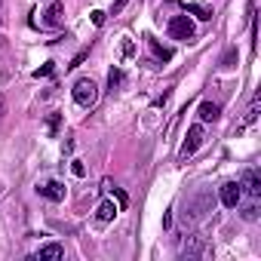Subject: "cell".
<instances>
[{
	"label": "cell",
	"mask_w": 261,
	"mask_h": 261,
	"mask_svg": "<svg viewBox=\"0 0 261 261\" xmlns=\"http://www.w3.org/2000/svg\"><path fill=\"white\" fill-rule=\"evenodd\" d=\"M95 98H98V86H95L89 77H80V80L74 83V101H77L80 108H92Z\"/></svg>",
	"instance_id": "cell-1"
},
{
	"label": "cell",
	"mask_w": 261,
	"mask_h": 261,
	"mask_svg": "<svg viewBox=\"0 0 261 261\" xmlns=\"http://www.w3.org/2000/svg\"><path fill=\"white\" fill-rule=\"evenodd\" d=\"M169 37L172 40H194V22L188 16H172L169 19Z\"/></svg>",
	"instance_id": "cell-2"
},
{
	"label": "cell",
	"mask_w": 261,
	"mask_h": 261,
	"mask_svg": "<svg viewBox=\"0 0 261 261\" xmlns=\"http://www.w3.org/2000/svg\"><path fill=\"white\" fill-rule=\"evenodd\" d=\"M200 145H203V126L197 123V126L188 129V139H185V145H181V160L194 157V154L200 151Z\"/></svg>",
	"instance_id": "cell-3"
},
{
	"label": "cell",
	"mask_w": 261,
	"mask_h": 261,
	"mask_svg": "<svg viewBox=\"0 0 261 261\" xmlns=\"http://www.w3.org/2000/svg\"><path fill=\"white\" fill-rule=\"evenodd\" d=\"M240 200H243V188H240V181H224V185H221V206L237 209Z\"/></svg>",
	"instance_id": "cell-4"
},
{
	"label": "cell",
	"mask_w": 261,
	"mask_h": 261,
	"mask_svg": "<svg viewBox=\"0 0 261 261\" xmlns=\"http://www.w3.org/2000/svg\"><path fill=\"white\" fill-rule=\"evenodd\" d=\"M240 188H246V194H249L252 200H258V197H261V175H258V169H246Z\"/></svg>",
	"instance_id": "cell-5"
},
{
	"label": "cell",
	"mask_w": 261,
	"mask_h": 261,
	"mask_svg": "<svg viewBox=\"0 0 261 261\" xmlns=\"http://www.w3.org/2000/svg\"><path fill=\"white\" fill-rule=\"evenodd\" d=\"M40 191V197H46V200H53V203H62L65 200V185L62 181H46L43 188H37Z\"/></svg>",
	"instance_id": "cell-6"
},
{
	"label": "cell",
	"mask_w": 261,
	"mask_h": 261,
	"mask_svg": "<svg viewBox=\"0 0 261 261\" xmlns=\"http://www.w3.org/2000/svg\"><path fill=\"white\" fill-rule=\"evenodd\" d=\"M117 206H114V200H105V203H98V209H95V221L98 224H111L114 218H117Z\"/></svg>",
	"instance_id": "cell-7"
},
{
	"label": "cell",
	"mask_w": 261,
	"mask_h": 261,
	"mask_svg": "<svg viewBox=\"0 0 261 261\" xmlns=\"http://www.w3.org/2000/svg\"><path fill=\"white\" fill-rule=\"evenodd\" d=\"M37 258L40 261H59V258H65V246L62 243H46V246H40Z\"/></svg>",
	"instance_id": "cell-8"
},
{
	"label": "cell",
	"mask_w": 261,
	"mask_h": 261,
	"mask_svg": "<svg viewBox=\"0 0 261 261\" xmlns=\"http://www.w3.org/2000/svg\"><path fill=\"white\" fill-rule=\"evenodd\" d=\"M218 114H221V108H218L215 101H203V105H200V111H197V117H200L203 123H215V120H218Z\"/></svg>",
	"instance_id": "cell-9"
},
{
	"label": "cell",
	"mask_w": 261,
	"mask_h": 261,
	"mask_svg": "<svg viewBox=\"0 0 261 261\" xmlns=\"http://www.w3.org/2000/svg\"><path fill=\"white\" fill-rule=\"evenodd\" d=\"M188 13H194L200 22H209L212 19V7L209 4H188Z\"/></svg>",
	"instance_id": "cell-10"
},
{
	"label": "cell",
	"mask_w": 261,
	"mask_h": 261,
	"mask_svg": "<svg viewBox=\"0 0 261 261\" xmlns=\"http://www.w3.org/2000/svg\"><path fill=\"white\" fill-rule=\"evenodd\" d=\"M62 13H65V7H62V4H53V7L43 13V16H46V25H53V28L62 25Z\"/></svg>",
	"instance_id": "cell-11"
},
{
	"label": "cell",
	"mask_w": 261,
	"mask_h": 261,
	"mask_svg": "<svg viewBox=\"0 0 261 261\" xmlns=\"http://www.w3.org/2000/svg\"><path fill=\"white\" fill-rule=\"evenodd\" d=\"M151 49H154V56H157L160 62H169V59H172V49H166V46H160L157 40H151Z\"/></svg>",
	"instance_id": "cell-12"
},
{
	"label": "cell",
	"mask_w": 261,
	"mask_h": 261,
	"mask_svg": "<svg viewBox=\"0 0 261 261\" xmlns=\"http://www.w3.org/2000/svg\"><path fill=\"white\" fill-rule=\"evenodd\" d=\"M120 83H123V71H120V68H111V74H108V86L117 89Z\"/></svg>",
	"instance_id": "cell-13"
},
{
	"label": "cell",
	"mask_w": 261,
	"mask_h": 261,
	"mask_svg": "<svg viewBox=\"0 0 261 261\" xmlns=\"http://www.w3.org/2000/svg\"><path fill=\"white\" fill-rule=\"evenodd\" d=\"M59 123H62V114H49V120H46L49 136H56V133H59Z\"/></svg>",
	"instance_id": "cell-14"
},
{
	"label": "cell",
	"mask_w": 261,
	"mask_h": 261,
	"mask_svg": "<svg viewBox=\"0 0 261 261\" xmlns=\"http://www.w3.org/2000/svg\"><path fill=\"white\" fill-rule=\"evenodd\" d=\"M243 218H246V221H255V218H258V206H246V209H243Z\"/></svg>",
	"instance_id": "cell-15"
},
{
	"label": "cell",
	"mask_w": 261,
	"mask_h": 261,
	"mask_svg": "<svg viewBox=\"0 0 261 261\" xmlns=\"http://www.w3.org/2000/svg\"><path fill=\"white\" fill-rule=\"evenodd\" d=\"M71 172H74V175H86V166H83L80 160H74V163H71Z\"/></svg>",
	"instance_id": "cell-16"
},
{
	"label": "cell",
	"mask_w": 261,
	"mask_h": 261,
	"mask_svg": "<svg viewBox=\"0 0 261 261\" xmlns=\"http://www.w3.org/2000/svg\"><path fill=\"white\" fill-rule=\"evenodd\" d=\"M133 53H136V43H133V40H123V56L129 59V56H133Z\"/></svg>",
	"instance_id": "cell-17"
},
{
	"label": "cell",
	"mask_w": 261,
	"mask_h": 261,
	"mask_svg": "<svg viewBox=\"0 0 261 261\" xmlns=\"http://www.w3.org/2000/svg\"><path fill=\"white\" fill-rule=\"evenodd\" d=\"M53 74V65H43L40 71H34V77H49Z\"/></svg>",
	"instance_id": "cell-18"
},
{
	"label": "cell",
	"mask_w": 261,
	"mask_h": 261,
	"mask_svg": "<svg viewBox=\"0 0 261 261\" xmlns=\"http://www.w3.org/2000/svg\"><path fill=\"white\" fill-rule=\"evenodd\" d=\"M126 4H129V0H117V4H114V7H111V13H114V16H117V13H120V10H123V7H126Z\"/></svg>",
	"instance_id": "cell-19"
},
{
	"label": "cell",
	"mask_w": 261,
	"mask_h": 261,
	"mask_svg": "<svg viewBox=\"0 0 261 261\" xmlns=\"http://www.w3.org/2000/svg\"><path fill=\"white\" fill-rule=\"evenodd\" d=\"M83 59H86V53H77V56H74V62H71V65H68V68H77V65H80V62H83Z\"/></svg>",
	"instance_id": "cell-20"
},
{
	"label": "cell",
	"mask_w": 261,
	"mask_h": 261,
	"mask_svg": "<svg viewBox=\"0 0 261 261\" xmlns=\"http://www.w3.org/2000/svg\"><path fill=\"white\" fill-rule=\"evenodd\" d=\"M105 22V13H92V25H101Z\"/></svg>",
	"instance_id": "cell-21"
}]
</instances>
